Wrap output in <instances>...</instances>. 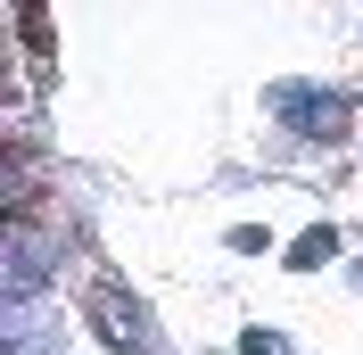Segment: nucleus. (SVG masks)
I'll list each match as a JSON object with an SVG mask.
<instances>
[{
	"label": "nucleus",
	"instance_id": "nucleus-1",
	"mask_svg": "<svg viewBox=\"0 0 363 355\" xmlns=\"http://www.w3.org/2000/svg\"><path fill=\"white\" fill-rule=\"evenodd\" d=\"M50 273H58L50 231L25 223V215H9V231H0V297H9V306H33V297L50 289Z\"/></svg>",
	"mask_w": 363,
	"mask_h": 355
},
{
	"label": "nucleus",
	"instance_id": "nucleus-2",
	"mask_svg": "<svg viewBox=\"0 0 363 355\" xmlns=\"http://www.w3.org/2000/svg\"><path fill=\"white\" fill-rule=\"evenodd\" d=\"M264 108L289 124V133H306V141H339L347 133V91H322V83H272L264 91Z\"/></svg>",
	"mask_w": 363,
	"mask_h": 355
},
{
	"label": "nucleus",
	"instance_id": "nucleus-5",
	"mask_svg": "<svg viewBox=\"0 0 363 355\" xmlns=\"http://www.w3.org/2000/svg\"><path fill=\"white\" fill-rule=\"evenodd\" d=\"M330 248H339V231H330V223H322V231H306V240L289 248V265H297V273H314L322 256H330Z\"/></svg>",
	"mask_w": 363,
	"mask_h": 355
},
{
	"label": "nucleus",
	"instance_id": "nucleus-3",
	"mask_svg": "<svg viewBox=\"0 0 363 355\" xmlns=\"http://www.w3.org/2000/svg\"><path fill=\"white\" fill-rule=\"evenodd\" d=\"M91 314H99V339H108V347H124V355H165V331L149 322L140 297H116V289H108Z\"/></svg>",
	"mask_w": 363,
	"mask_h": 355
},
{
	"label": "nucleus",
	"instance_id": "nucleus-6",
	"mask_svg": "<svg viewBox=\"0 0 363 355\" xmlns=\"http://www.w3.org/2000/svg\"><path fill=\"white\" fill-rule=\"evenodd\" d=\"M240 355H289V339H281V331H248V339H240Z\"/></svg>",
	"mask_w": 363,
	"mask_h": 355
},
{
	"label": "nucleus",
	"instance_id": "nucleus-4",
	"mask_svg": "<svg viewBox=\"0 0 363 355\" xmlns=\"http://www.w3.org/2000/svg\"><path fill=\"white\" fill-rule=\"evenodd\" d=\"M42 331H50V306H42V297L0 314V347H9V355H33V347H42Z\"/></svg>",
	"mask_w": 363,
	"mask_h": 355
}]
</instances>
